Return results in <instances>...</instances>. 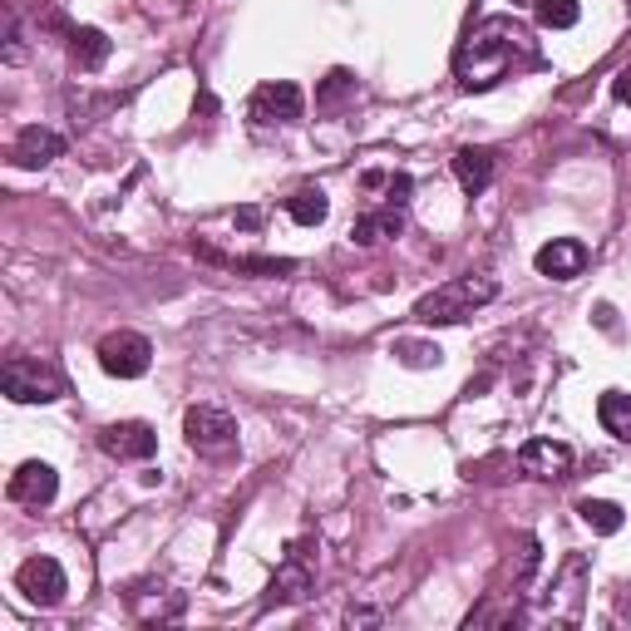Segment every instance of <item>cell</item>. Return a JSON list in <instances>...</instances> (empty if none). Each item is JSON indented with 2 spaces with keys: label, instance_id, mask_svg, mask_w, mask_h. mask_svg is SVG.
I'll list each match as a JSON object with an SVG mask.
<instances>
[{
  "label": "cell",
  "instance_id": "6da1fadb",
  "mask_svg": "<svg viewBox=\"0 0 631 631\" xmlns=\"http://www.w3.org/2000/svg\"><path fill=\"white\" fill-rule=\"evenodd\" d=\"M523 45H528V35L503 15L473 25V35L464 40V50H459V60H454L459 84H464V89H493V84L513 69V60L523 55Z\"/></svg>",
  "mask_w": 631,
  "mask_h": 631
},
{
  "label": "cell",
  "instance_id": "7a4b0ae2",
  "mask_svg": "<svg viewBox=\"0 0 631 631\" xmlns=\"http://www.w3.org/2000/svg\"><path fill=\"white\" fill-rule=\"evenodd\" d=\"M493 297H499V281L483 277V271L479 277L469 271V277H454V281H445V287L429 291V297L415 307V316L425 325H459V321H469L479 307H489Z\"/></svg>",
  "mask_w": 631,
  "mask_h": 631
},
{
  "label": "cell",
  "instance_id": "3957f363",
  "mask_svg": "<svg viewBox=\"0 0 631 631\" xmlns=\"http://www.w3.org/2000/svg\"><path fill=\"white\" fill-rule=\"evenodd\" d=\"M183 435H188V449L213 459V464H227V459H237V449H242L237 419L227 415L223 405H193L183 415Z\"/></svg>",
  "mask_w": 631,
  "mask_h": 631
},
{
  "label": "cell",
  "instance_id": "277c9868",
  "mask_svg": "<svg viewBox=\"0 0 631 631\" xmlns=\"http://www.w3.org/2000/svg\"><path fill=\"white\" fill-rule=\"evenodd\" d=\"M0 391H6L15 405H55V399L69 395L65 375L50 361H30V355H10L6 371H0Z\"/></svg>",
  "mask_w": 631,
  "mask_h": 631
},
{
  "label": "cell",
  "instance_id": "5b68a950",
  "mask_svg": "<svg viewBox=\"0 0 631 631\" xmlns=\"http://www.w3.org/2000/svg\"><path fill=\"white\" fill-rule=\"evenodd\" d=\"M99 365H104V375H114V381H139V375H149V365H153L149 335H139V331L104 335L99 341Z\"/></svg>",
  "mask_w": 631,
  "mask_h": 631
},
{
  "label": "cell",
  "instance_id": "8992f818",
  "mask_svg": "<svg viewBox=\"0 0 631 631\" xmlns=\"http://www.w3.org/2000/svg\"><path fill=\"white\" fill-rule=\"evenodd\" d=\"M247 109L257 124H297L301 114H307V94L291 79H267V84H257Z\"/></svg>",
  "mask_w": 631,
  "mask_h": 631
},
{
  "label": "cell",
  "instance_id": "52a82bcc",
  "mask_svg": "<svg viewBox=\"0 0 631 631\" xmlns=\"http://www.w3.org/2000/svg\"><path fill=\"white\" fill-rule=\"evenodd\" d=\"M311 587H316V573H311V553H307V543H291L287 557H281V567H277V577H271V597L267 602L271 607H297V602H307L311 597Z\"/></svg>",
  "mask_w": 631,
  "mask_h": 631
},
{
  "label": "cell",
  "instance_id": "ba28073f",
  "mask_svg": "<svg viewBox=\"0 0 631 631\" xmlns=\"http://www.w3.org/2000/svg\"><path fill=\"white\" fill-rule=\"evenodd\" d=\"M10 503H20V509H50L60 493V473L45 464V459H25L15 473H10L6 483Z\"/></svg>",
  "mask_w": 631,
  "mask_h": 631
},
{
  "label": "cell",
  "instance_id": "9c48e42d",
  "mask_svg": "<svg viewBox=\"0 0 631 631\" xmlns=\"http://www.w3.org/2000/svg\"><path fill=\"white\" fill-rule=\"evenodd\" d=\"M99 449L109 459H124V464H143V459L158 454V435L143 419H124V425L99 429Z\"/></svg>",
  "mask_w": 631,
  "mask_h": 631
},
{
  "label": "cell",
  "instance_id": "30bf717a",
  "mask_svg": "<svg viewBox=\"0 0 631 631\" xmlns=\"http://www.w3.org/2000/svg\"><path fill=\"white\" fill-rule=\"evenodd\" d=\"M15 587H20V592H25L35 607H55V602H65V592H69L65 567H60L55 557H30V563H20Z\"/></svg>",
  "mask_w": 631,
  "mask_h": 631
},
{
  "label": "cell",
  "instance_id": "8fae6325",
  "mask_svg": "<svg viewBox=\"0 0 631 631\" xmlns=\"http://www.w3.org/2000/svg\"><path fill=\"white\" fill-rule=\"evenodd\" d=\"M533 267H538L543 277H553V281L582 277V267H587V242H577V237H553L548 247H538Z\"/></svg>",
  "mask_w": 631,
  "mask_h": 631
},
{
  "label": "cell",
  "instance_id": "7c38bea8",
  "mask_svg": "<svg viewBox=\"0 0 631 631\" xmlns=\"http://www.w3.org/2000/svg\"><path fill=\"white\" fill-rule=\"evenodd\" d=\"M518 464H523V473H533V479H567V473H573V449L557 445V439H528V445L518 449Z\"/></svg>",
  "mask_w": 631,
  "mask_h": 631
},
{
  "label": "cell",
  "instance_id": "4fadbf2b",
  "mask_svg": "<svg viewBox=\"0 0 631 631\" xmlns=\"http://www.w3.org/2000/svg\"><path fill=\"white\" fill-rule=\"evenodd\" d=\"M60 153H65V139H60L55 129L30 124V129H20L15 149H10V163H15V168H45V163H55Z\"/></svg>",
  "mask_w": 631,
  "mask_h": 631
},
{
  "label": "cell",
  "instance_id": "5bb4252c",
  "mask_svg": "<svg viewBox=\"0 0 631 631\" xmlns=\"http://www.w3.org/2000/svg\"><path fill=\"white\" fill-rule=\"evenodd\" d=\"M454 178H459V188H464L469 197H479L483 188L493 183V153L473 149V143H469V149H459L454 153Z\"/></svg>",
  "mask_w": 631,
  "mask_h": 631
},
{
  "label": "cell",
  "instance_id": "9a60e30c",
  "mask_svg": "<svg viewBox=\"0 0 631 631\" xmlns=\"http://www.w3.org/2000/svg\"><path fill=\"white\" fill-rule=\"evenodd\" d=\"M69 55H75L79 69H104V60L114 55V45H109V35H104V30L75 25V30H69Z\"/></svg>",
  "mask_w": 631,
  "mask_h": 631
},
{
  "label": "cell",
  "instance_id": "2e32d148",
  "mask_svg": "<svg viewBox=\"0 0 631 631\" xmlns=\"http://www.w3.org/2000/svg\"><path fill=\"white\" fill-rule=\"evenodd\" d=\"M399 233H405V213H399V207H385V213H365V217H355V227H351V237L361 242V247H375V242L399 237Z\"/></svg>",
  "mask_w": 631,
  "mask_h": 631
},
{
  "label": "cell",
  "instance_id": "e0dca14e",
  "mask_svg": "<svg viewBox=\"0 0 631 631\" xmlns=\"http://www.w3.org/2000/svg\"><path fill=\"white\" fill-rule=\"evenodd\" d=\"M582 582H587V557H567L563 577H557V592H563V622L582 617Z\"/></svg>",
  "mask_w": 631,
  "mask_h": 631
},
{
  "label": "cell",
  "instance_id": "ac0fdd59",
  "mask_svg": "<svg viewBox=\"0 0 631 631\" xmlns=\"http://www.w3.org/2000/svg\"><path fill=\"white\" fill-rule=\"evenodd\" d=\"M597 419H602L607 435H617L622 445H631V395L607 391L602 399H597Z\"/></svg>",
  "mask_w": 631,
  "mask_h": 631
},
{
  "label": "cell",
  "instance_id": "d6986e66",
  "mask_svg": "<svg viewBox=\"0 0 631 631\" xmlns=\"http://www.w3.org/2000/svg\"><path fill=\"white\" fill-rule=\"evenodd\" d=\"M287 213H291V223H301V227H321L325 213H331V197H325L321 188H297V193L287 197Z\"/></svg>",
  "mask_w": 631,
  "mask_h": 631
},
{
  "label": "cell",
  "instance_id": "ffe728a7",
  "mask_svg": "<svg viewBox=\"0 0 631 631\" xmlns=\"http://www.w3.org/2000/svg\"><path fill=\"white\" fill-rule=\"evenodd\" d=\"M577 518L587 523V528L592 533H607V538H612V533H622V509H617L612 499H582L577 503Z\"/></svg>",
  "mask_w": 631,
  "mask_h": 631
},
{
  "label": "cell",
  "instance_id": "44dd1931",
  "mask_svg": "<svg viewBox=\"0 0 631 631\" xmlns=\"http://www.w3.org/2000/svg\"><path fill=\"white\" fill-rule=\"evenodd\" d=\"M351 94H355V75H351V69H331V75H325V84L316 89V109L331 114V109H341Z\"/></svg>",
  "mask_w": 631,
  "mask_h": 631
},
{
  "label": "cell",
  "instance_id": "7402d4cb",
  "mask_svg": "<svg viewBox=\"0 0 631 631\" xmlns=\"http://www.w3.org/2000/svg\"><path fill=\"white\" fill-rule=\"evenodd\" d=\"M538 25L543 30H573L577 25V15H582V6L577 0H538Z\"/></svg>",
  "mask_w": 631,
  "mask_h": 631
},
{
  "label": "cell",
  "instance_id": "603a6c76",
  "mask_svg": "<svg viewBox=\"0 0 631 631\" xmlns=\"http://www.w3.org/2000/svg\"><path fill=\"white\" fill-rule=\"evenodd\" d=\"M395 361L409 365V371H429V365L445 361V351L429 345V341H395Z\"/></svg>",
  "mask_w": 631,
  "mask_h": 631
},
{
  "label": "cell",
  "instance_id": "cb8c5ba5",
  "mask_svg": "<svg viewBox=\"0 0 631 631\" xmlns=\"http://www.w3.org/2000/svg\"><path fill=\"white\" fill-rule=\"evenodd\" d=\"M538 538H523V557H518V577H513V582H528L533 573H538Z\"/></svg>",
  "mask_w": 631,
  "mask_h": 631
},
{
  "label": "cell",
  "instance_id": "d4e9b609",
  "mask_svg": "<svg viewBox=\"0 0 631 631\" xmlns=\"http://www.w3.org/2000/svg\"><path fill=\"white\" fill-rule=\"evenodd\" d=\"M409 188H415V178H409V173H391V178H385L391 207H405V203H409Z\"/></svg>",
  "mask_w": 631,
  "mask_h": 631
},
{
  "label": "cell",
  "instance_id": "484cf974",
  "mask_svg": "<svg viewBox=\"0 0 631 631\" xmlns=\"http://www.w3.org/2000/svg\"><path fill=\"white\" fill-rule=\"evenodd\" d=\"M612 94H617V104H631V69H622V75L612 79Z\"/></svg>",
  "mask_w": 631,
  "mask_h": 631
},
{
  "label": "cell",
  "instance_id": "4316f807",
  "mask_svg": "<svg viewBox=\"0 0 631 631\" xmlns=\"http://www.w3.org/2000/svg\"><path fill=\"white\" fill-rule=\"evenodd\" d=\"M237 227H261V207H242V213H237Z\"/></svg>",
  "mask_w": 631,
  "mask_h": 631
}]
</instances>
